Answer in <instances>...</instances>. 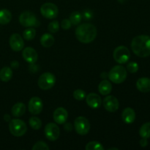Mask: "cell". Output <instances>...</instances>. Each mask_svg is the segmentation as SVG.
Segmentation results:
<instances>
[{
	"label": "cell",
	"mask_w": 150,
	"mask_h": 150,
	"mask_svg": "<svg viewBox=\"0 0 150 150\" xmlns=\"http://www.w3.org/2000/svg\"><path fill=\"white\" fill-rule=\"evenodd\" d=\"M131 48L136 56L142 58L150 55V37L148 35H139L135 37L131 42Z\"/></svg>",
	"instance_id": "1"
},
{
	"label": "cell",
	"mask_w": 150,
	"mask_h": 150,
	"mask_svg": "<svg viewBox=\"0 0 150 150\" xmlns=\"http://www.w3.org/2000/svg\"><path fill=\"white\" fill-rule=\"evenodd\" d=\"M97 29L91 23H82L76 29V37L82 43H89L96 38Z\"/></svg>",
	"instance_id": "2"
},
{
	"label": "cell",
	"mask_w": 150,
	"mask_h": 150,
	"mask_svg": "<svg viewBox=\"0 0 150 150\" xmlns=\"http://www.w3.org/2000/svg\"><path fill=\"white\" fill-rule=\"evenodd\" d=\"M127 70L123 66H114L108 73V78L114 83H121L127 79Z\"/></svg>",
	"instance_id": "3"
},
{
	"label": "cell",
	"mask_w": 150,
	"mask_h": 150,
	"mask_svg": "<svg viewBox=\"0 0 150 150\" xmlns=\"http://www.w3.org/2000/svg\"><path fill=\"white\" fill-rule=\"evenodd\" d=\"M9 130L13 136L20 137L23 136L27 131V126L26 123L18 119L11 120L9 124Z\"/></svg>",
	"instance_id": "4"
},
{
	"label": "cell",
	"mask_w": 150,
	"mask_h": 150,
	"mask_svg": "<svg viewBox=\"0 0 150 150\" xmlns=\"http://www.w3.org/2000/svg\"><path fill=\"white\" fill-rule=\"evenodd\" d=\"M55 76L51 73H44L38 79V86L42 90H48L51 89L56 83Z\"/></svg>",
	"instance_id": "5"
},
{
	"label": "cell",
	"mask_w": 150,
	"mask_h": 150,
	"mask_svg": "<svg viewBox=\"0 0 150 150\" xmlns=\"http://www.w3.org/2000/svg\"><path fill=\"white\" fill-rule=\"evenodd\" d=\"M113 57L114 60L119 64H125L130 59V53L127 47L120 45L115 48Z\"/></svg>",
	"instance_id": "6"
},
{
	"label": "cell",
	"mask_w": 150,
	"mask_h": 150,
	"mask_svg": "<svg viewBox=\"0 0 150 150\" xmlns=\"http://www.w3.org/2000/svg\"><path fill=\"white\" fill-rule=\"evenodd\" d=\"M19 22L25 27H33L40 24L35 15L30 11L23 12L19 17Z\"/></svg>",
	"instance_id": "7"
},
{
	"label": "cell",
	"mask_w": 150,
	"mask_h": 150,
	"mask_svg": "<svg viewBox=\"0 0 150 150\" xmlns=\"http://www.w3.org/2000/svg\"><path fill=\"white\" fill-rule=\"evenodd\" d=\"M74 127L78 134L84 136L87 134L90 130V123L86 117H79L75 120Z\"/></svg>",
	"instance_id": "8"
},
{
	"label": "cell",
	"mask_w": 150,
	"mask_h": 150,
	"mask_svg": "<svg viewBox=\"0 0 150 150\" xmlns=\"http://www.w3.org/2000/svg\"><path fill=\"white\" fill-rule=\"evenodd\" d=\"M40 13L44 18L48 19L55 18L58 15V7L54 3H45L41 6Z\"/></svg>",
	"instance_id": "9"
},
{
	"label": "cell",
	"mask_w": 150,
	"mask_h": 150,
	"mask_svg": "<svg viewBox=\"0 0 150 150\" xmlns=\"http://www.w3.org/2000/svg\"><path fill=\"white\" fill-rule=\"evenodd\" d=\"M45 136L47 139L54 142L57 140L59 137L60 130L57 125L54 123H48L45 127Z\"/></svg>",
	"instance_id": "10"
},
{
	"label": "cell",
	"mask_w": 150,
	"mask_h": 150,
	"mask_svg": "<svg viewBox=\"0 0 150 150\" xmlns=\"http://www.w3.org/2000/svg\"><path fill=\"white\" fill-rule=\"evenodd\" d=\"M43 108V103L42 100L38 97H33L29 100L28 104V109L33 115L39 114Z\"/></svg>",
	"instance_id": "11"
},
{
	"label": "cell",
	"mask_w": 150,
	"mask_h": 150,
	"mask_svg": "<svg viewBox=\"0 0 150 150\" xmlns=\"http://www.w3.org/2000/svg\"><path fill=\"white\" fill-rule=\"evenodd\" d=\"M9 43H10V48L14 51H21L24 46V42L22 39V37L17 33L13 34L10 36Z\"/></svg>",
	"instance_id": "12"
},
{
	"label": "cell",
	"mask_w": 150,
	"mask_h": 150,
	"mask_svg": "<svg viewBox=\"0 0 150 150\" xmlns=\"http://www.w3.org/2000/svg\"><path fill=\"white\" fill-rule=\"evenodd\" d=\"M103 106L106 111L109 112H115L119 109L120 103L117 98L113 95H109L104 99Z\"/></svg>",
	"instance_id": "13"
},
{
	"label": "cell",
	"mask_w": 150,
	"mask_h": 150,
	"mask_svg": "<svg viewBox=\"0 0 150 150\" xmlns=\"http://www.w3.org/2000/svg\"><path fill=\"white\" fill-rule=\"evenodd\" d=\"M22 56L26 62L29 64H35L38 59V54L37 51L31 47L24 48L22 52Z\"/></svg>",
	"instance_id": "14"
},
{
	"label": "cell",
	"mask_w": 150,
	"mask_h": 150,
	"mask_svg": "<svg viewBox=\"0 0 150 150\" xmlns=\"http://www.w3.org/2000/svg\"><path fill=\"white\" fill-rule=\"evenodd\" d=\"M53 117H54V121L57 124L62 125L67 120V118H68V112H67V111L64 108L59 107V108H57L54 111Z\"/></svg>",
	"instance_id": "15"
},
{
	"label": "cell",
	"mask_w": 150,
	"mask_h": 150,
	"mask_svg": "<svg viewBox=\"0 0 150 150\" xmlns=\"http://www.w3.org/2000/svg\"><path fill=\"white\" fill-rule=\"evenodd\" d=\"M86 101L87 105L92 108H98L102 104L100 97L95 93H89L86 96Z\"/></svg>",
	"instance_id": "16"
},
{
	"label": "cell",
	"mask_w": 150,
	"mask_h": 150,
	"mask_svg": "<svg viewBox=\"0 0 150 150\" xmlns=\"http://www.w3.org/2000/svg\"><path fill=\"white\" fill-rule=\"evenodd\" d=\"M122 118L126 124H132L133 122H134L135 120H136L135 111L130 107L125 108L123 110L122 114Z\"/></svg>",
	"instance_id": "17"
},
{
	"label": "cell",
	"mask_w": 150,
	"mask_h": 150,
	"mask_svg": "<svg viewBox=\"0 0 150 150\" xmlns=\"http://www.w3.org/2000/svg\"><path fill=\"white\" fill-rule=\"evenodd\" d=\"M136 87L142 92H150V79L149 78L143 77L138 79L136 82Z\"/></svg>",
	"instance_id": "18"
},
{
	"label": "cell",
	"mask_w": 150,
	"mask_h": 150,
	"mask_svg": "<svg viewBox=\"0 0 150 150\" xmlns=\"http://www.w3.org/2000/svg\"><path fill=\"white\" fill-rule=\"evenodd\" d=\"M26 109V105H24V103H17L13 106L11 112L14 117H20L25 114Z\"/></svg>",
	"instance_id": "19"
},
{
	"label": "cell",
	"mask_w": 150,
	"mask_h": 150,
	"mask_svg": "<svg viewBox=\"0 0 150 150\" xmlns=\"http://www.w3.org/2000/svg\"><path fill=\"white\" fill-rule=\"evenodd\" d=\"M98 90L103 95H108L112 90V85L108 80H103L98 86Z\"/></svg>",
	"instance_id": "20"
},
{
	"label": "cell",
	"mask_w": 150,
	"mask_h": 150,
	"mask_svg": "<svg viewBox=\"0 0 150 150\" xmlns=\"http://www.w3.org/2000/svg\"><path fill=\"white\" fill-rule=\"evenodd\" d=\"M13 77V70L9 67H4L0 70V80L7 82Z\"/></svg>",
	"instance_id": "21"
},
{
	"label": "cell",
	"mask_w": 150,
	"mask_h": 150,
	"mask_svg": "<svg viewBox=\"0 0 150 150\" xmlns=\"http://www.w3.org/2000/svg\"><path fill=\"white\" fill-rule=\"evenodd\" d=\"M40 43L45 48L51 47L54 43V38L51 34L45 33L41 37Z\"/></svg>",
	"instance_id": "22"
},
{
	"label": "cell",
	"mask_w": 150,
	"mask_h": 150,
	"mask_svg": "<svg viewBox=\"0 0 150 150\" xmlns=\"http://www.w3.org/2000/svg\"><path fill=\"white\" fill-rule=\"evenodd\" d=\"M12 19V14L7 9L0 10V24L5 25L10 22Z\"/></svg>",
	"instance_id": "23"
},
{
	"label": "cell",
	"mask_w": 150,
	"mask_h": 150,
	"mask_svg": "<svg viewBox=\"0 0 150 150\" xmlns=\"http://www.w3.org/2000/svg\"><path fill=\"white\" fill-rule=\"evenodd\" d=\"M139 135L142 138H150V122L144 123L139 130Z\"/></svg>",
	"instance_id": "24"
},
{
	"label": "cell",
	"mask_w": 150,
	"mask_h": 150,
	"mask_svg": "<svg viewBox=\"0 0 150 150\" xmlns=\"http://www.w3.org/2000/svg\"><path fill=\"white\" fill-rule=\"evenodd\" d=\"M36 35V30L33 27H28L24 30L23 33V38L26 40H32L35 38Z\"/></svg>",
	"instance_id": "25"
},
{
	"label": "cell",
	"mask_w": 150,
	"mask_h": 150,
	"mask_svg": "<svg viewBox=\"0 0 150 150\" xmlns=\"http://www.w3.org/2000/svg\"><path fill=\"white\" fill-rule=\"evenodd\" d=\"M29 125L34 130H39L42 126V122L38 117H32L29 120Z\"/></svg>",
	"instance_id": "26"
},
{
	"label": "cell",
	"mask_w": 150,
	"mask_h": 150,
	"mask_svg": "<svg viewBox=\"0 0 150 150\" xmlns=\"http://www.w3.org/2000/svg\"><path fill=\"white\" fill-rule=\"evenodd\" d=\"M85 149L86 150H103L104 147L100 142H91L86 144Z\"/></svg>",
	"instance_id": "27"
},
{
	"label": "cell",
	"mask_w": 150,
	"mask_h": 150,
	"mask_svg": "<svg viewBox=\"0 0 150 150\" xmlns=\"http://www.w3.org/2000/svg\"><path fill=\"white\" fill-rule=\"evenodd\" d=\"M82 16L79 12H73L71 13L70 16V21L71 22L72 24L73 25H78L80 23L81 21Z\"/></svg>",
	"instance_id": "28"
},
{
	"label": "cell",
	"mask_w": 150,
	"mask_h": 150,
	"mask_svg": "<svg viewBox=\"0 0 150 150\" xmlns=\"http://www.w3.org/2000/svg\"><path fill=\"white\" fill-rule=\"evenodd\" d=\"M73 98L77 100H83L86 98V92L83 89H76L73 92Z\"/></svg>",
	"instance_id": "29"
},
{
	"label": "cell",
	"mask_w": 150,
	"mask_h": 150,
	"mask_svg": "<svg viewBox=\"0 0 150 150\" xmlns=\"http://www.w3.org/2000/svg\"><path fill=\"white\" fill-rule=\"evenodd\" d=\"M32 150H49V146L43 142H38L33 146Z\"/></svg>",
	"instance_id": "30"
},
{
	"label": "cell",
	"mask_w": 150,
	"mask_h": 150,
	"mask_svg": "<svg viewBox=\"0 0 150 150\" xmlns=\"http://www.w3.org/2000/svg\"><path fill=\"white\" fill-rule=\"evenodd\" d=\"M139 64L135 62H130L127 64V70L130 73H135L139 70Z\"/></svg>",
	"instance_id": "31"
},
{
	"label": "cell",
	"mask_w": 150,
	"mask_h": 150,
	"mask_svg": "<svg viewBox=\"0 0 150 150\" xmlns=\"http://www.w3.org/2000/svg\"><path fill=\"white\" fill-rule=\"evenodd\" d=\"M59 24L57 21H51V23L48 24V29L51 33H56V32L59 30Z\"/></svg>",
	"instance_id": "32"
},
{
	"label": "cell",
	"mask_w": 150,
	"mask_h": 150,
	"mask_svg": "<svg viewBox=\"0 0 150 150\" xmlns=\"http://www.w3.org/2000/svg\"><path fill=\"white\" fill-rule=\"evenodd\" d=\"M72 26L70 19H64L61 23V26L63 29H69Z\"/></svg>",
	"instance_id": "33"
},
{
	"label": "cell",
	"mask_w": 150,
	"mask_h": 150,
	"mask_svg": "<svg viewBox=\"0 0 150 150\" xmlns=\"http://www.w3.org/2000/svg\"><path fill=\"white\" fill-rule=\"evenodd\" d=\"M82 16H83L85 19H90L92 18V16H93V14H92V12L90 11L89 10H85L83 12Z\"/></svg>",
	"instance_id": "34"
},
{
	"label": "cell",
	"mask_w": 150,
	"mask_h": 150,
	"mask_svg": "<svg viewBox=\"0 0 150 150\" xmlns=\"http://www.w3.org/2000/svg\"><path fill=\"white\" fill-rule=\"evenodd\" d=\"M140 145L142 147H145L148 145V141L147 139H145V138H142L140 141Z\"/></svg>",
	"instance_id": "35"
},
{
	"label": "cell",
	"mask_w": 150,
	"mask_h": 150,
	"mask_svg": "<svg viewBox=\"0 0 150 150\" xmlns=\"http://www.w3.org/2000/svg\"><path fill=\"white\" fill-rule=\"evenodd\" d=\"M10 66H11L12 68L13 69H18L19 67V63L17 61H13L11 62V64H10Z\"/></svg>",
	"instance_id": "36"
},
{
	"label": "cell",
	"mask_w": 150,
	"mask_h": 150,
	"mask_svg": "<svg viewBox=\"0 0 150 150\" xmlns=\"http://www.w3.org/2000/svg\"><path fill=\"white\" fill-rule=\"evenodd\" d=\"M72 128H73V127H72L71 124H70V123H67V124H66L64 125V129L66 130H67V131H70L72 130Z\"/></svg>",
	"instance_id": "37"
},
{
	"label": "cell",
	"mask_w": 150,
	"mask_h": 150,
	"mask_svg": "<svg viewBox=\"0 0 150 150\" xmlns=\"http://www.w3.org/2000/svg\"><path fill=\"white\" fill-rule=\"evenodd\" d=\"M4 120H5L6 122L10 121V117L8 115V114H5V115H4Z\"/></svg>",
	"instance_id": "38"
},
{
	"label": "cell",
	"mask_w": 150,
	"mask_h": 150,
	"mask_svg": "<svg viewBox=\"0 0 150 150\" xmlns=\"http://www.w3.org/2000/svg\"><path fill=\"white\" fill-rule=\"evenodd\" d=\"M119 1H120V3H124L125 2V0H118Z\"/></svg>",
	"instance_id": "39"
},
{
	"label": "cell",
	"mask_w": 150,
	"mask_h": 150,
	"mask_svg": "<svg viewBox=\"0 0 150 150\" xmlns=\"http://www.w3.org/2000/svg\"><path fill=\"white\" fill-rule=\"evenodd\" d=\"M111 149H116V150H117V149H118V148H109V149H108V150H111Z\"/></svg>",
	"instance_id": "40"
}]
</instances>
